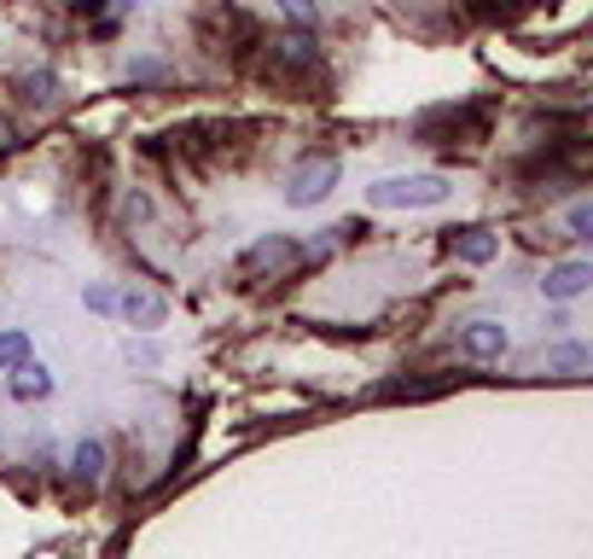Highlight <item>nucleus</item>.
Here are the masks:
<instances>
[{"label": "nucleus", "mask_w": 593, "mask_h": 559, "mask_svg": "<svg viewBox=\"0 0 593 559\" xmlns=\"http://www.w3.org/2000/svg\"><path fill=\"white\" fill-rule=\"evenodd\" d=\"M135 7H140V0H106V12L93 18V30H99V36H111V30H117V23H122L128 12H135Z\"/></svg>", "instance_id": "15"}, {"label": "nucleus", "mask_w": 593, "mask_h": 559, "mask_svg": "<svg viewBox=\"0 0 593 559\" xmlns=\"http://www.w3.org/2000/svg\"><path fill=\"white\" fill-rule=\"evenodd\" d=\"M564 227H571V239H587L593 234V198H576V205L564 210Z\"/></svg>", "instance_id": "14"}, {"label": "nucleus", "mask_w": 593, "mask_h": 559, "mask_svg": "<svg viewBox=\"0 0 593 559\" xmlns=\"http://www.w3.org/2000/svg\"><path fill=\"white\" fill-rule=\"evenodd\" d=\"M448 257L466 263V268H483V263L501 257V234H495V227H454V234H448Z\"/></svg>", "instance_id": "6"}, {"label": "nucleus", "mask_w": 593, "mask_h": 559, "mask_svg": "<svg viewBox=\"0 0 593 559\" xmlns=\"http://www.w3.org/2000/svg\"><path fill=\"white\" fill-rule=\"evenodd\" d=\"M303 263V251L286 239V234H268V239H256L245 257H239V274H268V280H286L291 268Z\"/></svg>", "instance_id": "3"}, {"label": "nucleus", "mask_w": 593, "mask_h": 559, "mask_svg": "<svg viewBox=\"0 0 593 559\" xmlns=\"http://www.w3.org/2000/svg\"><path fill=\"white\" fill-rule=\"evenodd\" d=\"M541 362H547V373H559V379H582L593 367V350L587 344H553Z\"/></svg>", "instance_id": "11"}, {"label": "nucleus", "mask_w": 593, "mask_h": 559, "mask_svg": "<svg viewBox=\"0 0 593 559\" xmlns=\"http://www.w3.org/2000/svg\"><path fill=\"white\" fill-rule=\"evenodd\" d=\"M23 355H30V333H18V326H12V333H0V367L12 373Z\"/></svg>", "instance_id": "13"}, {"label": "nucleus", "mask_w": 593, "mask_h": 559, "mask_svg": "<svg viewBox=\"0 0 593 559\" xmlns=\"http://www.w3.org/2000/svg\"><path fill=\"white\" fill-rule=\"evenodd\" d=\"M82 303H88L93 315H111V310H117V292H111V286H88V292H82Z\"/></svg>", "instance_id": "17"}, {"label": "nucleus", "mask_w": 593, "mask_h": 559, "mask_svg": "<svg viewBox=\"0 0 593 559\" xmlns=\"http://www.w3.org/2000/svg\"><path fill=\"white\" fill-rule=\"evenodd\" d=\"M587 286H593V263L587 257L547 263V274H541V297H547V303H576Z\"/></svg>", "instance_id": "4"}, {"label": "nucleus", "mask_w": 593, "mask_h": 559, "mask_svg": "<svg viewBox=\"0 0 593 559\" xmlns=\"http://www.w3.org/2000/svg\"><path fill=\"white\" fill-rule=\"evenodd\" d=\"M117 315L128 326H140V333H151V326H164L169 321V303L158 292H117Z\"/></svg>", "instance_id": "8"}, {"label": "nucleus", "mask_w": 593, "mask_h": 559, "mask_svg": "<svg viewBox=\"0 0 593 559\" xmlns=\"http://www.w3.org/2000/svg\"><path fill=\"white\" fill-rule=\"evenodd\" d=\"M506 344H512V339H506L501 321H466V326H459V350H466L472 362H501Z\"/></svg>", "instance_id": "7"}, {"label": "nucleus", "mask_w": 593, "mask_h": 559, "mask_svg": "<svg viewBox=\"0 0 593 559\" xmlns=\"http://www.w3.org/2000/svg\"><path fill=\"white\" fill-rule=\"evenodd\" d=\"M128 362H140V367H151V362H158V344H128Z\"/></svg>", "instance_id": "21"}, {"label": "nucleus", "mask_w": 593, "mask_h": 559, "mask_svg": "<svg viewBox=\"0 0 593 559\" xmlns=\"http://www.w3.org/2000/svg\"><path fill=\"white\" fill-rule=\"evenodd\" d=\"M263 47H268V65H286V70H315V59H320L315 30H303V23H291V30L268 36Z\"/></svg>", "instance_id": "5"}, {"label": "nucleus", "mask_w": 593, "mask_h": 559, "mask_svg": "<svg viewBox=\"0 0 593 559\" xmlns=\"http://www.w3.org/2000/svg\"><path fill=\"white\" fill-rule=\"evenodd\" d=\"M448 175H384V182L367 187V205L373 210H431V205H448Z\"/></svg>", "instance_id": "1"}, {"label": "nucleus", "mask_w": 593, "mask_h": 559, "mask_svg": "<svg viewBox=\"0 0 593 559\" xmlns=\"http://www.w3.org/2000/svg\"><path fill=\"white\" fill-rule=\"evenodd\" d=\"M106 467H111V454H106V443H99V438H82V443L70 449V472L82 478V484H99Z\"/></svg>", "instance_id": "10"}, {"label": "nucleus", "mask_w": 593, "mask_h": 559, "mask_svg": "<svg viewBox=\"0 0 593 559\" xmlns=\"http://www.w3.org/2000/svg\"><path fill=\"white\" fill-rule=\"evenodd\" d=\"M122 216H128V222H146V216H151V198H146V193H122Z\"/></svg>", "instance_id": "19"}, {"label": "nucleus", "mask_w": 593, "mask_h": 559, "mask_svg": "<svg viewBox=\"0 0 593 559\" xmlns=\"http://www.w3.org/2000/svg\"><path fill=\"white\" fill-rule=\"evenodd\" d=\"M12 396L18 402H47V396H53V373H47V362L23 355V362L12 367Z\"/></svg>", "instance_id": "9"}, {"label": "nucleus", "mask_w": 593, "mask_h": 559, "mask_svg": "<svg viewBox=\"0 0 593 559\" xmlns=\"http://www.w3.org/2000/svg\"><path fill=\"white\" fill-rule=\"evenodd\" d=\"M18 140H23V135H18V122H12V117H0V158H7V151H18Z\"/></svg>", "instance_id": "20"}, {"label": "nucleus", "mask_w": 593, "mask_h": 559, "mask_svg": "<svg viewBox=\"0 0 593 559\" xmlns=\"http://www.w3.org/2000/svg\"><path fill=\"white\" fill-rule=\"evenodd\" d=\"M274 7L286 12L291 23H303V30H315V18H320V7H315V0H274Z\"/></svg>", "instance_id": "16"}, {"label": "nucleus", "mask_w": 593, "mask_h": 559, "mask_svg": "<svg viewBox=\"0 0 593 559\" xmlns=\"http://www.w3.org/2000/svg\"><path fill=\"white\" fill-rule=\"evenodd\" d=\"M18 88H23V99H36V106H53V99H59V76L53 70H23Z\"/></svg>", "instance_id": "12"}, {"label": "nucleus", "mask_w": 593, "mask_h": 559, "mask_svg": "<svg viewBox=\"0 0 593 559\" xmlns=\"http://www.w3.org/2000/svg\"><path fill=\"white\" fill-rule=\"evenodd\" d=\"M338 151H308V158H297V169L286 175V205L291 210H315L320 198H332V187H338Z\"/></svg>", "instance_id": "2"}, {"label": "nucleus", "mask_w": 593, "mask_h": 559, "mask_svg": "<svg viewBox=\"0 0 593 559\" xmlns=\"http://www.w3.org/2000/svg\"><path fill=\"white\" fill-rule=\"evenodd\" d=\"M164 76H169V70H164L158 59H140V65H128V82H164Z\"/></svg>", "instance_id": "18"}, {"label": "nucleus", "mask_w": 593, "mask_h": 559, "mask_svg": "<svg viewBox=\"0 0 593 559\" xmlns=\"http://www.w3.org/2000/svg\"><path fill=\"white\" fill-rule=\"evenodd\" d=\"M402 7H407V0H402ZM414 7H419V0H414Z\"/></svg>", "instance_id": "22"}]
</instances>
